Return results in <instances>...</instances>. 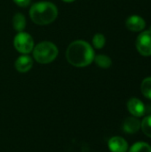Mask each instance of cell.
Here are the masks:
<instances>
[{"label":"cell","instance_id":"6da1fadb","mask_svg":"<svg viewBox=\"0 0 151 152\" xmlns=\"http://www.w3.org/2000/svg\"><path fill=\"white\" fill-rule=\"evenodd\" d=\"M68 61L78 68L90 65L94 59V52L92 46L85 41L77 40L71 43L66 52Z\"/></svg>","mask_w":151,"mask_h":152},{"label":"cell","instance_id":"7a4b0ae2","mask_svg":"<svg viewBox=\"0 0 151 152\" xmlns=\"http://www.w3.org/2000/svg\"><path fill=\"white\" fill-rule=\"evenodd\" d=\"M29 15L34 23L46 25L54 21L58 15V10L56 6L50 2H39L31 6Z\"/></svg>","mask_w":151,"mask_h":152},{"label":"cell","instance_id":"3957f363","mask_svg":"<svg viewBox=\"0 0 151 152\" xmlns=\"http://www.w3.org/2000/svg\"><path fill=\"white\" fill-rule=\"evenodd\" d=\"M35 60L41 64H47L55 60L58 55L57 46L51 42H41L33 48Z\"/></svg>","mask_w":151,"mask_h":152},{"label":"cell","instance_id":"277c9868","mask_svg":"<svg viewBox=\"0 0 151 152\" xmlns=\"http://www.w3.org/2000/svg\"><path fill=\"white\" fill-rule=\"evenodd\" d=\"M15 49L20 53H28L34 48V41L32 37L25 32H19L13 40Z\"/></svg>","mask_w":151,"mask_h":152},{"label":"cell","instance_id":"5b68a950","mask_svg":"<svg viewBox=\"0 0 151 152\" xmlns=\"http://www.w3.org/2000/svg\"><path fill=\"white\" fill-rule=\"evenodd\" d=\"M137 51L142 56L151 55V31L146 30L141 33L136 39Z\"/></svg>","mask_w":151,"mask_h":152},{"label":"cell","instance_id":"8992f818","mask_svg":"<svg viewBox=\"0 0 151 152\" xmlns=\"http://www.w3.org/2000/svg\"><path fill=\"white\" fill-rule=\"evenodd\" d=\"M127 109L129 112L136 118H141L146 113L145 105L138 98H131L127 102Z\"/></svg>","mask_w":151,"mask_h":152},{"label":"cell","instance_id":"52a82bcc","mask_svg":"<svg viewBox=\"0 0 151 152\" xmlns=\"http://www.w3.org/2000/svg\"><path fill=\"white\" fill-rule=\"evenodd\" d=\"M109 149L111 152H126L128 151L127 142L120 136H114L109 140Z\"/></svg>","mask_w":151,"mask_h":152},{"label":"cell","instance_id":"ba28073f","mask_svg":"<svg viewBox=\"0 0 151 152\" xmlns=\"http://www.w3.org/2000/svg\"><path fill=\"white\" fill-rule=\"evenodd\" d=\"M125 25L129 30L138 32V31L143 30V28L146 26V23H145V20L142 17L137 16V15H132L126 20Z\"/></svg>","mask_w":151,"mask_h":152},{"label":"cell","instance_id":"9c48e42d","mask_svg":"<svg viewBox=\"0 0 151 152\" xmlns=\"http://www.w3.org/2000/svg\"><path fill=\"white\" fill-rule=\"evenodd\" d=\"M141 128V121L136 117H128L123 124V130L125 133L133 134H136Z\"/></svg>","mask_w":151,"mask_h":152},{"label":"cell","instance_id":"30bf717a","mask_svg":"<svg viewBox=\"0 0 151 152\" xmlns=\"http://www.w3.org/2000/svg\"><path fill=\"white\" fill-rule=\"evenodd\" d=\"M33 66L32 59L28 55L20 56L15 61V69L20 73H26L31 69Z\"/></svg>","mask_w":151,"mask_h":152},{"label":"cell","instance_id":"8fae6325","mask_svg":"<svg viewBox=\"0 0 151 152\" xmlns=\"http://www.w3.org/2000/svg\"><path fill=\"white\" fill-rule=\"evenodd\" d=\"M13 28L18 32H22L26 27V19L21 13H16L12 18Z\"/></svg>","mask_w":151,"mask_h":152},{"label":"cell","instance_id":"7c38bea8","mask_svg":"<svg viewBox=\"0 0 151 152\" xmlns=\"http://www.w3.org/2000/svg\"><path fill=\"white\" fill-rule=\"evenodd\" d=\"M93 60H94L95 63L102 69H108L112 64L110 58L107 55H104V54H99L97 56H94Z\"/></svg>","mask_w":151,"mask_h":152},{"label":"cell","instance_id":"4fadbf2b","mask_svg":"<svg viewBox=\"0 0 151 152\" xmlns=\"http://www.w3.org/2000/svg\"><path fill=\"white\" fill-rule=\"evenodd\" d=\"M141 90H142V94L146 98L151 100V77H146L142 81V86H141Z\"/></svg>","mask_w":151,"mask_h":152},{"label":"cell","instance_id":"5bb4252c","mask_svg":"<svg viewBox=\"0 0 151 152\" xmlns=\"http://www.w3.org/2000/svg\"><path fill=\"white\" fill-rule=\"evenodd\" d=\"M129 152H151V146L143 142H136L130 148Z\"/></svg>","mask_w":151,"mask_h":152},{"label":"cell","instance_id":"9a60e30c","mask_svg":"<svg viewBox=\"0 0 151 152\" xmlns=\"http://www.w3.org/2000/svg\"><path fill=\"white\" fill-rule=\"evenodd\" d=\"M141 128L145 135L151 138V116H148L141 122Z\"/></svg>","mask_w":151,"mask_h":152},{"label":"cell","instance_id":"2e32d148","mask_svg":"<svg viewBox=\"0 0 151 152\" xmlns=\"http://www.w3.org/2000/svg\"><path fill=\"white\" fill-rule=\"evenodd\" d=\"M105 42H106V39H105V37L102 35V34H95L93 38V44L94 45L95 48L97 49H101L105 45Z\"/></svg>","mask_w":151,"mask_h":152},{"label":"cell","instance_id":"e0dca14e","mask_svg":"<svg viewBox=\"0 0 151 152\" xmlns=\"http://www.w3.org/2000/svg\"><path fill=\"white\" fill-rule=\"evenodd\" d=\"M31 0H13V2L18 4L19 6H21V7H26L29 4Z\"/></svg>","mask_w":151,"mask_h":152},{"label":"cell","instance_id":"ac0fdd59","mask_svg":"<svg viewBox=\"0 0 151 152\" xmlns=\"http://www.w3.org/2000/svg\"><path fill=\"white\" fill-rule=\"evenodd\" d=\"M64 2H67V3H70V2H74L75 0H62Z\"/></svg>","mask_w":151,"mask_h":152},{"label":"cell","instance_id":"d6986e66","mask_svg":"<svg viewBox=\"0 0 151 152\" xmlns=\"http://www.w3.org/2000/svg\"><path fill=\"white\" fill-rule=\"evenodd\" d=\"M150 111H151V105H150Z\"/></svg>","mask_w":151,"mask_h":152}]
</instances>
